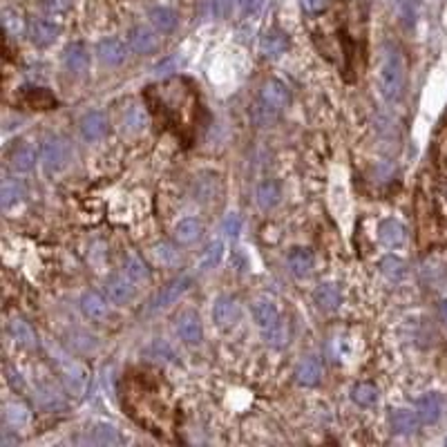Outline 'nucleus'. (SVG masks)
<instances>
[{"instance_id": "obj_1", "label": "nucleus", "mask_w": 447, "mask_h": 447, "mask_svg": "<svg viewBox=\"0 0 447 447\" xmlns=\"http://www.w3.org/2000/svg\"><path fill=\"white\" fill-rule=\"evenodd\" d=\"M121 403L132 420L156 436H171L177 425L173 389L164 373L152 367H135L126 373L121 385Z\"/></svg>"}, {"instance_id": "obj_2", "label": "nucleus", "mask_w": 447, "mask_h": 447, "mask_svg": "<svg viewBox=\"0 0 447 447\" xmlns=\"http://www.w3.org/2000/svg\"><path fill=\"white\" fill-rule=\"evenodd\" d=\"M146 101L161 128H171L184 141L192 139L197 121V92L186 79H173L146 90Z\"/></svg>"}, {"instance_id": "obj_3", "label": "nucleus", "mask_w": 447, "mask_h": 447, "mask_svg": "<svg viewBox=\"0 0 447 447\" xmlns=\"http://www.w3.org/2000/svg\"><path fill=\"white\" fill-rule=\"evenodd\" d=\"M405 60L396 45L385 43L382 56H380V69H378V86L380 94L387 101H398L405 92Z\"/></svg>"}, {"instance_id": "obj_4", "label": "nucleus", "mask_w": 447, "mask_h": 447, "mask_svg": "<svg viewBox=\"0 0 447 447\" xmlns=\"http://www.w3.org/2000/svg\"><path fill=\"white\" fill-rule=\"evenodd\" d=\"M69 156H72V148H69V143L65 139L52 137V139H47L43 143L41 159H43V166L50 173L63 171V168L67 166V161H69Z\"/></svg>"}, {"instance_id": "obj_5", "label": "nucleus", "mask_w": 447, "mask_h": 447, "mask_svg": "<svg viewBox=\"0 0 447 447\" xmlns=\"http://www.w3.org/2000/svg\"><path fill=\"white\" fill-rule=\"evenodd\" d=\"M105 291L116 305H126V302L135 298V282L126 275H112L110 280L105 282Z\"/></svg>"}, {"instance_id": "obj_6", "label": "nucleus", "mask_w": 447, "mask_h": 447, "mask_svg": "<svg viewBox=\"0 0 447 447\" xmlns=\"http://www.w3.org/2000/svg\"><path fill=\"white\" fill-rule=\"evenodd\" d=\"M188 286H190V277H186V275L177 277V280H173L171 284H168V286L164 288V291H161L159 295L154 298L152 309H166V307L175 305V302L188 291Z\"/></svg>"}, {"instance_id": "obj_7", "label": "nucleus", "mask_w": 447, "mask_h": 447, "mask_svg": "<svg viewBox=\"0 0 447 447\" xmlns=\"http://www.w3.org/2000/svg\"><path fill=\"white\" fill-rule=\"evenodd\" d=\"M177 331L186 342H190V345L199 342L204 331H201V320H199L197 313H192V311L181 313V316L177 318Z\"/></svg>"}, {"instance_id": "obj_8", "label": "nucleus", "mask_w": 447, "mask_h": 447, "mask_svg": "<svg viewBox=\"0 0 447 447\" xmlns=\"http://www.w3.org/2000/svg\"><path fill=\"white\" fill-rule=\"evenodd\" d=\"M9 166L14 173H29L36 166V150L29 143H22V146H16L9 154Z\"/></svg>"}, {"instance_id": "obj_9", "label": "nucleus", "mask_w": 447, "mask_h": 447, "mask_svg": "<svg viewBox=\"0 0 447 447\" xmlns=\"http://www.w3.org/2000/svg\"><path fill=\"white\" fill-rule=\"evenodd\" d=\"M262 101L267 103L269 107H273V110L280 112L282 107H286V103H288V90H286V86H282L280 81L264 83V88H262Z\"/></svg>"}, {"instance_id": "obj_10", "label": "nucleus", "mask_w": 447, "mask_h": 447, "mask_svg": "<svg viewBox=\"0 0 447 447\" xmlns=\"http://www.w3.org/2000/svg\"><path fill=\"white\" fill-rule=\"evenodd\" d=\"M81 132H83V137L90 139V141H96V139H101L107 135V119L105 114L101 112H90L81 119Z\"/></svg>"}, {"instance_id": "obj_11", "label": "nucleus", "mask_w": 447, "mask_h": 447, "mask_svg": "<svg viewBox=\"0 0 447 447\" xmlns=\"http://www.w3.org/2000/svg\"><path fill=\"white\" fill-rule=\"evenodd\" d=\"M239 316V305L233 298H220L213 307V318L220 327H228L233 324Z\"/></svg>"}, {"instance_id": "obj_12", "label": "nucleus", "mask_w": 447, "mask_h": 447, "mask_svg": "<svg viewBox=\"0 0 447 447\" xmlns=\"http://www.w3.org/2000/svg\"><path fill=\"white\" fill-rule=\"evenodd\" d=\"M22 103L32 107V110H50V107H56V99L43 88H22Z\"/></svg>"}, {"instance_id": "obj_13", "label": "nucleus", "mask_w": 447, "mask_h": 447, "mask_svg": "<svg viewBox=\"0 0 447 447\" xmlns=\"http://www.w3.org/2000/svg\"><path fill=\"white\" fill-rule=\"evenodd\" d=\"M96 54H99V58L103 60V63L119 65L121 60L126 58V45L116 39H105V41L99 43V47H96Z\"/></svg>"}, {"instance_id": "obj_14", "label": "nucleus", "mask_w": 447, "mask_h": 447, "mask_svg": "<svg viewBox=\"0 0 447 447\" xmlns=\"http://www.w3.org/2000/svg\"><path fill=\"white\" fill-rule=\"evenodd\" d=\"M130 47L137 54H150L156 47V36L148 27H135L130 32Z\"/></svg>"}, {"instance_id": "obj_15", "label": "nucleus", "mask_w": 447, "mask_h": 447, "mask_svg": "<svg viewBox=\"0 0 447 447\" xmlns=\"http://www.w3.org/2000/svg\"><path fill=\"white\" fill-rule=\"evenodd\" d=\"M58 36V27L50 20H34L29 27V39L36 45H50L56 41Z\"/></svg>"}, {"instance_id": "obj_16", "label": "nucleus", "mask_w": 447, "mask_h": 447, "mask_svg": "<svg viewBox=\"0 0 447 447\" xmlns=\"http://www.w3.org/2000/svg\"><path fill=\"white\" fill-rule=\"evenodd\" d=\"M378 237L387 246H401L405 241V226L396 220H385L378 228Z\"/></svg>"}, {"instance_id": "obj_17", "label": "nucleus", "mask_w": 447, "mask_h": 447, "mask_svg": "<svg viewBox=\"0 0 447 447\" xmlns=\"http://www.w3.org/2000/svg\"><path fill=\"white\" fill-rule=\"evenodd\" d=\"M253 316H255V322L260 324V329H269L275 322H280V313H277L275 305L269 300H260L253 307Z\"/></svg>"}, {"instance_id": "obj_18", "label": "nucleus", "mask_w": 447, "mask_h": 447, "mask_svg": "<svg viewBox=\"0 0 447 447\" xmlns=\"http://www.w3.org/2000/svg\"><path fill=\"white\" fill-rule=\"evenodd\" d=\"M416 414L422 422H436L441 416V398L436 394H427L416 403Z\"/></svg>"}, {"instance_id": "obj_19", "label": "nucleus", "mask_w": 447, "mask_h": 447, "mask_svg": "<svg viewBox=\"0 0 447 447\" xmlns=\"http://www.w3.org/2000/svg\"><path fill=\"white\" fill-rule=\"evenodd\" d=\"M63 60H65V67H67L69 72H74V74H79V72H83V69L88 67L90 56H88V50H86V47H83L81 43H74V45H69L67 50H65Z\"/></svg>"}, {"instance_id": "obj_20", "label": "nucleus", "mask_w": 447, "mask_h": 447, "mask_svg": "<svg viewBox=\"0 0 447 447\" xmlns=\"http://www.w3.org/2000/svg\"><path fill=\"white\" fill-rule=\"evenodd\" d=\"M81 309H83V313H86L88 318H92V320H103L105 316H107V305H105V300L99 295V293H94V291H90V293H86L81 298Z\"/></svg>"}, {"instance_id": "obj_21", "label": "nucleus", "mask_w": 447, "mask_h": 447, "mask_svg": "<svg viewBox=\"0 0 447 447\" xmlns=\"http://www.w3.org/2000/svg\"><path fill=\"white\" fill-rule=\"evenodd\" d=\"M320 376H322V367H320V362L313 360V358L302 360L298 365V369H295L298 382L300 385H309V387H311V385H318Z\"/></svg>"}, {"instance_id": "obj_22", "label": "nucleus", "mask_w": 447, "mask_h": 447, "mask_svg": "<svg viewBox=\"0 0 447 447\" xmlns=\"http://www.w3.org/2000/svg\"><path fill=\"white\" fill-rule=\"evenodd\" d=\"M392 429L396 434H414L418 429V414L407 409H396L392 414Z\"/></svg>"}, {"instance_id": "obj_23", "label": "nucleus", "mask_w": 447, "mask_h": 447, "mask_svg": "<svg viewBox=\"0 0 447 447\" xmlns=\"http://www.w3.org/2000/svg\"><path fill=\"white\" fill-rule=\"evenodd\" d=\"M286 45H288V41H286V36L282 32H269V34H264V39L260 43L262 54L264 56H271V58L284 54L286 52Z\"/></svg>"}, {"instance_id": "obj_24", "label": "nucleus", "mask_w": 447, "mask_h": 447, "mask_svg": "<svg viewBox=\"0 0 447 447\" xmlns=\"http://www.w3.org/2000/svg\"><path fill=\"white\" fill-rule=\"evenodd\" d=\"M313 298H316L320 309L331 311V309H338V305H340V288H338L335 284H322V286L316 288Z\"/></svg>"}, {"instance_id": "obj_25", "label": "nucleus", "mask_w": 447, "mask_h": 447, "mask_svg": "<svg viewBox=\"0 0 447 447\" xmlns=\"http://www.w3.org/2000/svg\"><path fill=\"white\" fill-rule=\"evenodd\" d=\"M201 235V224L197 220H181L175 228V239L179 244H192Z\"/></svg>"}, {"instance_id": "obj_26", "label": "nucleus", "mask_w": 447, "mask_h": 447, "mask_svg": "<svg viewBox=\"0 0 447 447\" xmlns=\"http://www.w3.org/2000/svg\"><path fill=\"white\" fill-rule=\"evenodd\" d=\"M22 197H25V190H22V186L18 184V181H5L3 188H0V206H3L5 211L20 204Z\"/></svg>"}, {"instance_id": "obj_27", "label": "nucleus", "mask_w": 447, "mask_h": 447, "mask_svg": "<svg viewBox=\"0 0 447 447\" xmlns=\"http://www.w3.org/2000/svg\"><path fill=\"white\" fill-rule=\"evenodd\" d=\"M150 20L159 32H173L177 25V14L168 7H154L150 11Z\"/></svg>"}, {"instance_id": "obj_28", "label": "nucleus", "mask_w": 447, "mask_h": 447, "mask_svg": "<svg viewBox=\"0 0 447 447\" xmlns=\"http://www.w3.org/2000/svg\"><path fill=\"white\" fill-rule=\"evenodd\" d=\"M280 186L275 184V181H264V184L258 186V204L264 208V211H269L273 208L277 201H280Z\"/></svg>"}, {"instance_id": "obj_29", "label": "nucleus", "mask_w": 447, "mask_h": 447, "mask_svg": "<svg viewBox=\"0 0 447 447\" xmlns=\"http://www.w3.org/2000/svg\"><path fill=\"white\" fill-rule=\"evenodd\" d=\"M311 264H313V258L309 251L295 248L288 253V267H291L293 275H307L311 271Z\"/></svg>"}, {"instance_id": "obj_30", "label": "nucleus", "mask_w": 447, "mask_h": 447, "mask_svg": "<svg viewBox=\"0 0 447 447\" xmlns=\"http://www.w3.org/2000/svg\"><path fill=\"white\" fill-rule=\"evenodd\" d=\"M126 275L135 284H141V282L150 280V271L146 267V262H143L141 258H137V255H132V258L126 260Z\"/></svg>"}, {"instance_id": "obj_31", "label": "nucleus", "mask_w": 447, "mask_h": 447, "mask_svg": "<svg viewBox=\"0 0 447 447\" xmlns=\"http://www.w3.org/2000/svg\"><path fill=\"white\" fill-rule=\"evenodd\" d=\"M264 333V340H267V345L275 347V349H280L288 342V324L286 322H275L273 327L269 329H262Z\"/></svg>"}, {"instance_id": "obj_32", "label": "nucleus", "mask_w": 447, "mask_h": 447, "mask_svg": "<svg viewBox=\"0 0 447 447\" xmlns=\"http://www.w3.org/2000/svg\"><path fill=\"white\" fill-rule=\"evenodd\" d=\"M9 331H11V335L16 338V342H20V345H25V347H36V333L32 331V327L25 322V320H14L9 324Z\"/></svg>"}, {"instance_id": "obj_33", "label": "nucleus", "mask_w": 447, "mask_h": 447, "mask_svg": "<svg viewBox=\"0 0 447 447\" xmlns=\"http://www.w3.org/2000/svg\"><path fill=\"white\" fill-rule=\"evenodd\" d=\"M434 154H436V164H439V171L447 177V119L443 128L439 130V137H436V146H434Z\"/></svg>"}, {"instance_id": "obj_34", "label": "nucleus", "mask_w": 447, "mask_h": 447, "mask_svg": "<svg viewBox=\"0 0 447 447\" xmlns=\"http://www.w3.org/2000/svg\"><path fill=\"white\" fill-rule=\"evenodd\" d=\"M65 380L69 385V389L74 392H83L86 387V380H88V373L83 367H79L76 362H72V365H65Z\"/></svg>"}, {"instance_id": "obj_35", "label": "nucleus", "mask_w": 447, "mask_h": 447, "mask_svg": "<svg viewBox=\"0 0 447 447\" xmlns=\"http://www.w3.org/2000/svg\"><path fill=\"white\" fill-rule=\"evenodd\" d=\"M92 443H96V445H121V436L112 425H96L94 432H92Z\"/></svg>"}, {"instance_id": "obj_36", "label": "nucleus", "mask_w": 447, "mask_h": 447, "mask_svg": "<svg viewBox=\"0 0 447 447\" xmlns=\"http://www.w3.org/2000/svg\"><path fill=\"white\" fill-rule=\"evenodd\" d=\"M352 398H354V401H356L358 405L369 407V405H373V403L378 401V389L373 387V385L362 382V385H356V387H354Z\"/></svg>"}, {"instance_id": "obj_37", "label": "nucleus", "mask_w": 447, "mask_h": 447, "mask_svg": "<svg viewBox=\"0 0 447 447\" xmlns=\"http://www.w3.org/2000/svg\"><path fill=\"white\" fill-rule=\"evenodd\" d=\"M5 420L9 422V425H25V420H27V407L25 405H20V403H9L5 407Z\"/></svg>"}, {"instance_id": "obj_38", "label": "nucleus", "mask_w": 447, "mask_h": 447, "mask_svg": "<svg viewBox=\"0 0 447 447\" xmlns=\"http://www.w3.org/2000/svg\"><path fill=\"white\" fill-rule=\"evenodd\" d=\"M3 22H5V29L11 36H18V34H22V29H25V20H22V16L16 9H5L3 11Z\"/></svg>"}, {"instance_id": "obj_39", "label": "nucleus", "mask_w": 447, "mask_h": 447, "mask_svg": "<svg viewBox=\"0 0 447 447\" xmlns=\"http://www.w3.org/2000/svg\"><path fill=\"white\" fill-rule=\"evenodd\" d=\"M380 269H382L385 275H389L392 280H401L403 273H405V264H403L401 260H398V258L389 255V258H385V260L380 262Z\"/></svg>"}, {"instance_id": "obj_40", "label": "nucleus", "mask_w": 447, "mask_h": 447, "mask_svg": "<svg viewBox=\"0 0 447 447\" xmlns=\"http://www.w3.org/2000/svg\"><path fill=\"white\" fill-rule=\"evenodd\" d=\"M154 255L161 264H168V267H175V264L179 262V253L175 251L173 244H168V241H164V244H159L154 248Z\"/></svg>"}, {"instance_id": "obj_41", "label": "nucleus", "mask_w": 447, "mask_h": 447, "mask_svg": "<svg viewBox=\"0 0 447 447\" xmlns=\"http://www.w3.org/2000/svg\"><path fill=\"white\" fill-rule=\"evenodd\" d=\"M69 7H72V0H43V11L54 18L67 14Z\"/></svg>"}, {"instance_id": "obj_42", "label": "nucleus", "mask_w": 447, "mask_h": 447, "mask_svg": "<svg viewBox=\"0 0 447 447\" xmlns=\"http://www.w3.org/2000/svg\"><path fill=\"white\" fill-rule=\"evenodd\" d=\"M126 126H128V130H132V132L141 130L143 126H146V112H143L141 107L132 105L130 110L126 112Z\"/></svg>"}, {"instance_id": "obj_43", "label": "nucleus", "mask_w": 447, "mask_h": 447, "mask_svg": "<svg viewBox=\"0 0 447 447\" xmlns=\"http://www.w3.org/2000/svg\"><path fill=\"white\" fill-rule=\"evenodd\" d=\"M222 251H224L222 241H213V244L206 248V253H204L201 267H204V269H213L215 264H220V260H222Z\"/></svg>"}, {"instance_id": "obj_44", "label": "nucleus", "mask_w": 447, "mask_h": 447, "mask_svg": "<svg viewBox=\"0 0 447 447\" xmlns=\"http://www.w3.org/2000/svg\"><path fill=\"white\" fill-rule=\"evenodd\" d=\"M215 184H217V181H213V177H208V179H199L197 184H195V197H197L199 201H208V199H213V197H215Z\"/></svg>"}, {"instance_id": "obj_45", "label": "nucleus", "mask_w": 447, "mask_h": 447, "mask_svg": "<svg viewBox=\"0 0 447 447\" xmlns=\"http://www.w3.org/2000/svg\"><path fill=\"white\" fill-rule=\"evenodd\" d=\"M275 116H277V110H273V107H269L264 101H260V105L253 107V119H255L260 126L271 124V121H273Z\"/></svg>"}, {"instance_id": "obj_46", "label": "nucleus", "mask_w": 447, "mask_h": 447, "mask_svg": "<svg viewBox=\"0 0 447 447\" xmlns=\"http://www.w3.org/2000/svg\"><path fill=\"white\" fill-rule=\"evenodd\" d=\"M398 9H401V16L412 22L414 25V18H416V9H418V0H398Z\"/></svg>"}, {"instance_id": "obj_47", "label": "nucleus", "mask_w": 447, "mask_h": 447, "mask_svg": "<svg viewBox=\"0 0 447 447\" xmlns=\"http://www.w3.org/2000/svg\"><path fill=\"white\" fill-rule=\"evenodd\" d=\"M239 228H241V220H239V215L231 213V215L226 217V222H224V233H226V235H231V237H235V235L239 233Z\"/></svg>"}, {"instance_id": "obj_48", "label": "nucleus", "mask_w": 447, "mask_h": 447, "mask_svg": "<svg viewBox=\"0 0 447 447\" xmlns=\"http://www.w3.org/2000/svg\"><path fill=\"white\" fill-rule=\"evenodd\" d=\"M329 5V0H302V9L307 11V14H320Z\"/></svg>"}, {"instance_id": "obj_49", "label": "nucleus", "mask_w": 447, "mask_h": 447, "mask_svg": "<svg viewBox=\"0 0 447 447\" xmlns=\"http://www.w3.org/2000/svg\"><path fill=\"white\" fill-rule=\"evenodd\" d=\"M7 380H9V385H11V387H14L16 392H22V389H25V382H22L20 373H16L14 369H9V367H7Z\"/></svg>"}, {"instance_id": "obj_50", "label": "nucleus", "mask_w": 447, "mask_h": 447, "mask_svg": "<svg viewBox=\"0 0 447 447\" xmlns=\"http://www.w3.org/2000/svg\"><path fill=\"white\" fill-rule=\"evenodd\" d=\"M177 67V58H166L164 63H159L156 65V74H168V72H173Z\"/></svg>"}, {"instance_id": "obj_51", "label": "nucleus", "mask_w": 447, "mask_h": 447, "mask_svg": "<svg viewBox=\"0 0 447 447\" xmlns=\"http://www.w3.org/2000/svg\"><path fill=\"white\" fill-rule=\"evenodd\" d=\"M235 3L241 7V11H246L248 14V11H255L262 5V0H235Z\"/></svg>"}, {"instance_id": "obj_52", "label": "nucleus", "mask_w": 447, "mask_h": 447, "mask_svg": "<svg viewBox=\"0 0 447 447\" xmlns=\"http://www.w3.org/2000/svg\"><path fill=\"white\" fill-rule=\"evenodd\" d=\"M441 316L447 320V300H443V302H441Z\"/></svg>"}]
</instances>
